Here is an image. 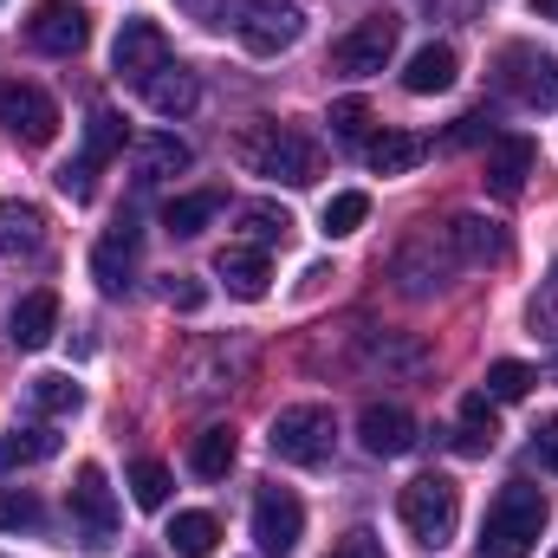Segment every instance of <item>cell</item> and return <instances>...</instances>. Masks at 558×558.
I'll return each mask as SVG.
<instances>
[{"instance_id": "obj_1", "label": "cell", "mask_w": 558, "mask_h": 558, "mask_svg": "<svg viewBox=\"0 0 558 558\" xmlns=\"http://www.w3.org/2000/svg\"><path fill=\"white\" fill-rule=\"evenodd\" d=\"M234 162H241L247 175H267V182H286V189H305V182H318L325 149L305 137V131H292V124L254 118V124L234 131Z\"/></svg>"}, {"instance_id": "obj_2", "label": "cell", "mask_w": 558, "mask_h": 558, "mask_svg": "<svg viewBox=\"0 0 558 558\" xmlns=\"http://www.w3.org/2000/svg\"><path fill=\"white\" fill-rule=\"evenodd\" d=\"M546 533V494L526 481H507L481 520V558H533Z\"/></svg>"}, {"instance_id": "obj_3", "label": "cell", "mask_w": 558, "mask_h": 558, "mask_svg": "<svg viewBox=\"0 0 558 558\" xmlns=\"http://www.w3.org/2000/svg\"><path fill=\"white\" fill-rule=\"evenodd\" d=\"M397 513H403V526H410V539L422 553H441L454 539V526H461V487L448 474H416L397 494Z\"/></svg>"}, {"instance_id": "obj_4", "label": "cell", "mask_w": 558, "mask_h": 558, "mask_svg": "<svg viewBox=\"0 0 558 558\" xmlns=\"http://www.w3.org/2000/svg\"><path fill=\"white\" fill-rule=\"evenodd\" d=\"M215 26H228L247 52L274 59L286 46H299L305 13H299V0H221V20H215Z\"/></svg>"}, {"instance_id": "obj_5", "label": "cell", "mask_w": 558, "mask_h": 558, "mask_svg": "<svg viewBox=\"0 0 558 558\" xmlns=\"http://www.w3.org/2000/svg\"><path fill=\"white\" fill-rule=\"evenodd\" d=\"M267 448H274L286 468H325L331 448H338V422H331L325 403H292V410H279L274 416Z\"/></svg>"}, {"instance_id": "obj_6", "label": "cell", "mask_w": 558, "mask_h": 558, "mask_svg": "<svg viewBox=\"0 0 558 558\" xmlns=\"http://www.w3.org/2000/svg\"><path fill=\"white\" fill-rule=\"evenodd\" d=\"M494 85H500L513 105H526V111H558V52H539V46H526V39L500 46Z\"/></svg>"}, {"instance_id": "obj_7", "label": "cell", "mask_w": 558, "mask_h": 558, "mask_svg": "<svg viewBox=\"0 0 558 558\" xmlns=\"http://www.w3.org/2000/svg\"><path fill=\"white\" fill-rule=\"evenodd\" d=\"M0 131L13 143H26V149H46V143L59 137V105H52L39 85L7 78V85H0Z\"/></svg>"}, {"instance_id": "obj_8", "label": "cell", "mask_w": 558, "mask_h": 558, "mask_svg": "<svg viewBox=\"0 0 558 558\" xmlns=\"http://www.w3.org/2000/svg\"><path fill=\"white\" fill-rule=\"evenodd\" d=\"M85 39H92V13L72 0H39L26 13V46L46 59H72V52H85Z\"/></svg>"}, {"instance_id": "obj_9", "label": "cell", "mask_w": 558, "mask_h": 558, "mask_svg": "<svg viewBox=\"0 0 558 558\" xmlns=\"http://www.w3.org/2000/svg\"><path fill=\"white\" fill-rule=\"evenodd\" d=\"M72 520H78V533H85L92 553H105L118 539V494H111V481H105L98 461H85L72 474Z\"/></svg>"}, {"instance_id": "obj_10", "label": "cell", "mask_w": 558, "mask_h": 558, "mask_svg": "<svg viewBox=\"0 0 558 558\" xmlns=\"http://www.w3.org/2000/svg\"><path fill=\"white\" fill-rule=\"evenodd\" d=\"M299 539H305L299 494L292 487H260V500H254V546H260V558H286Z\"/></svg>"}, {"instance_id": "obj_11", "label": "cell", "mask_w": 558, "mask_h": 558, "mask_svg": "<svg viewBox=\"0 0 558 558\" xmlns=\"http://www.w3.org/2000/svg\"><path fill=\"white\" fill-rule=\"evenodd\" d=\"M390 52H397V20H390V13H371V20H357V26L331 46V65L351 72V78H371V72L390 65Z\"/></svg>"}, {"instance_id": "obj_12", "label": "cell", "mask_w": 558, "mask_h": 558, "mask_svg": "<svg viewBox=\"0 0 558 558\" xmlns=\"http://www.w3.org/2000/svg\"><path fill=\"white\" fill-rule=\"evenodd\" d=\"M162 65H169L162 26H156V20H124V26H118V46H111V72L131 78V85H149Z\"/></svg>"}, {"instance_id": "obj_13", "label": "cell", "mask_w": 558, "mask_h": 558, "mask_svg": "<svg viewBox=\"0 0 558 558\" xmlns=\"http://www.w3.org/2000/svg\"><path fill=\"white\" fill-rule=\"evenodd\" d=\"M357 441H364L377 461H403V454L422 441V428H416V416L397 410V403H371V410L357 416Z\"/></svg>"}, {"instance_id": "obj_14", "label": "cell", "mask_w": 558, "mask_h": 558, "mask_svg": "<svg viewBox=\"0 0 558 558\" xmlns=\"http://www.w3.org/2000/svg\"><path fill=\"white\" fill-rule=\"evenodd\" d=\"M137 228L131 221H118L98 247H92V279H98V292H111V299H124L131 286H137Z\"/></svg>"}, {"instance_id": "obj_15", "label": "cell", "mask_w": 558, "mask_h": 558, "mask_svg": "<svg viewBox=\"0 0 558 558\" xmlns=\"http://www.w3.org/2000/svg\"><path fill=\"white\" fill-rule=\"evenodd\" d=\"M533 169H539L533 137H494V143H487V195L520 202V189H526V175H533Z\"/></svg>"}, {"instance_id": "obj_16", "label": "cell", "mask_w": 558, "mask_h": 558, "mask_svg": "<svg viewBox=\"0 0 558 558\" xmlns=\"http://www.w3.org/2000/svg\"><path fill=\"white\" fill-rule=\"evenodd\" d=\"M441 234H448V247H454V260H461V267H487V260H507V234H500L494 221H481V215H454Z\"/></svg>"}, {"instance_id": "obj_17", "label": "cell", "mask_w": 558, "mask_h": 558, "mask_svg": "<svg viewBox=\"0 0 558 558\" xmlns=\"http://www.w3.org/2000/svg\"><path fill=\"white\" fill-rule=\"evenodd\" d=\"M46 215L33 202H0V260H39Z\"/></svg>"}, {"instance_id": "obj_18", "label": "cell", "mask_w": 558, "mask_h": 558, "mask_svg": "<svg viewBox=\"0 0 558 558\" xmlns=\"http://www.w3.org/2000/svg\"><path fill=\"white\" fill-rule=\"evenodd\" d=\"M195 162V149L175 137V131H156V137H137V149H131V169H137V182L149 189V182H162V175H182Z\"/></svg>"}, {"instance_id": "obj_19", "label": "cell", "mask_w": 558, "mask_h": 558, "mask_svg": "<svg viewBox=\"0 0 558 558\" xmlns=\"http://www.w3.org/2000/svg\"><path fill=\"white\" fill-rule=\"evenodd\" d=\"M454 72H461L454 46L428 39V46H416V52H410V65H403V92H416V98H435V92H448V85H454Z\"/></svg>"}, {"instance_id": "obj_20", "label": "cell", "mask_w": 558, "mask_h": 558, "mask_svg": "<svg viewBox=\"0 0 558 558\" xmlns=\"http://www.w3.org/2000/svg\"><path fill=\"white\" fill-rule=\"evenodd\" d=\"M143 98H149V111H156V118H189V111L202 105V85H195V72H189V65H162V72L143 85Z\"/></svg>"}, {"instance_id": "obj_21", "label": "cell", "mask_w": 558, "mask_h": 558, "mask_svg": "<svg viewBox=\"0 0 558 558\" xmlns=\"http://www.w3.org/2000/svg\"><path fill=\"white\" fill-rule=\"evenodd\" d=\"M215 274H221V286L234 292V299H267V254L260 247H221L215 254Z\"/></svg>"}, {"instance_id": "obj_22", "label": "cell", "mask_w": 558, "mask_h": 558, "mask_svg": "<svg viewBox=\"0 0 558 558\" xmlns=\"http://www.w3.org/2000/svg\"><path fill=\"white\" fill-rule=\"evenodd\" d=\"M52 331H59V292L39 286V292H26V299L13 305V344H20V351H39Z\"/></svg>"}, {"instance_id": "obj_23", "label": "cell", "mask_w": 558, "mask_h": 558, "mask_svg": "<svg viewBox=\"0 0 558 558\" xmlns=\"http://www.w3.org/2000/svg\"><path fill=\"white\" fill-rule=\"evenodd\" d=\"M422 156H428V143L416 131H377V137L364 143V162L377 169V175H410Z\"/></svg>"}, {"instance_id": "obj_24", "label": "cell", "mask_w": 558, "mask_h": 558, "mask_svg": "<svg viewBox=\"0 0 558 558\" xmlns=\"http://www.w3.org/2000/svg\"><path fill=\"white\" fill-rule=\"evenodd\" d=\"M234 454H241V435H234L228 422H215V428H202V435L189 441V468H195L202 481H228Z\"/></svg>"}, {"instance_id": "obj_25", "label": "cell", "mask_w": 558, "mask_h": 558, "mask_svg": "<svg viewBox=\"0 0 558 558\" xmlns=\"http://www.w3.org/2000/svg\"><path fill=\"white\" fill-rule=\"evenodd\" d=\"M494 441H500V422H494V397H487V390L461 397V422H454V448H461V454H487Z\"/></svg>"}, {"instance_id": "obj_26", "label": "cell", "mask_w": 558, "mask_h": 558, "mask_svg": "<svg viewBox=\"0 0 558 558\" xmlns=\"http://www.w3.org/2000/svg\"><path fill=\"white\" fill-rule=\"evenodd\" d=\"M221 208H228V195H221V189H195V195H175V202L162 208V228L189 241V234H202Z\"/></svg>"}, {"instance_id": "obj_27", "label": "cell", "mask_w": 558, "mask_h": 558, "mask_svg": "<svg viewBox=\"0 0 558 558\" xmlns=\"http://www.w3.org/2000/svg\"><path fill=\"white\" fill-rule=\"evenodd\" d=\"M52 454H59V435H52L46 422H26V428L0 435V474H13V468H33V461H52Z\"/></svg>"}, {"instance_id": "obj_28", "label": "cell", "mask_w": 558, "mask_h": 558, "mask_svg": "<svg viewBox=\"0 0 558 558\" xmlns=\"http://www.w3.org/2000/svg\"><path fill=\"white\" fill-rule=\"evenodd\" d=\"M169 546H175V558H215L221 520H215V513H175V520H169Z\"/></svg>"}, {"instance_id": "obj_29", "label": "cell", "mask_w": 558, "mask_h": 558, "mask_svg": "<svg viewBox=\"0 0 558 558\" xmlns=\"http://www.w3.org/2000/svg\"><path fill=\"white\" fill-rule=\"evenodd\" d=\"M118 149H124V118H118L111 105H92V118H85V149H78V156H85L92 169H105Z\"/></svg>"}, {"instance_id": "obj_30", "label": "cell", "mask_w": 558, "mask_h": 558, "mask_svg": "<svg viewBox=\"0 0 558 558\" xmlns=\"http://www.w3.org/2000/svg\"><path fill=\"white\" fill-rule=\"evenodd\" d=\"M533 384H539V371H533V364H520V357L487 364V397H494V403H520Z\"/></svg>"}, {"instance_id": "obj_31", "label": "cell", "mask_w": 558, "mask_h": 558, "mask_svg": "<svg viewBox=\"0 0 558 558\" xmlns=\"http://www.w3.org/2000/svg\"><path fill=\"white\" fill-rule=\"evenodd\" d=\"M33 403H39L46 416H78V410H85V390H78L72 377L46 371V377H33Z\"/></svg>"}, {"instance_id": "obj_32", "label": "cell", "mask_w": 558, "mask_h": 558, "mask_svg": "<svg viewBox=\"0 0 558 558\" xmlns=\"http://www.w3.org/2000/svg\"><path fill=\"white\" fill-rule=\"evenodd\" d=\"M241 228H247L254 247H274V241L292 234V215H286L279 202H247V208H241Z\"/></svg>"}, {"instance_id": "obj_33", "label": "cell", "mask_w": 558, "mask_h": 558, "mask_svg": "<svg viewBox=\"0 0 558 558\" xmlns=\"http://www.w3.org/2000/svg\"><path fill=\"white\" fill-rule=\"evenodd\" d=\"M325 124H331V137H338V143H371V124H377V118H371V105H364V98H338Z\"/></svg>"}, {"instance_id": "obj_34", "label": "cell", "mask_w": 558, "mask_h": 558, "mask_svg": "<svg viewBox=\"0 0 558 558\" xmlns=\"http://www.w3.org/2000/svg\"><path fill=\"white\" fill-rule=\"evenodd\" d=\"M364 221H371V195L344 189V195H331V202H325V234H357Z\"/></svg>"}, {"instance_id": "obj_35", "label": "cell", "mask_w": 558, "mask_h": 558, "mask_svg": "<svg viewBox=\"0 0 558 558\" xmlns=\"http://www.w3.org/2000/svg\"><path fill=\"white\" fill-rule=\"evenodd\" d=\"M169 487H175V481H169V468H162V461H131V500H137V507L156 513V507L169 500Z\"/></svg>"}, {"instance_id": "obj_36", "label": "cell", "mask_w": 558, "mask_h": 558, "mask_svg": "<svg viewBox=\"0 0 558 558\" xmlns=\"http://www.w3.org/2000/svg\"><path fill=\"white\" fill-rule=\"evenodd\" d=\"M46 526V507L33 494H0V533H39Z\"/></svg>"}, {"instance_id": "obj_37", "label": "cell", "mask_w": 558, "mask_h": 558, "mask_svg": "<svg viewBox=\"0 0 558 558\" xmlns=\"http://www.w3.org/2000/svg\"><path fill=\"white\" fill-rule=\"evenodd\" d=\"M59 195H72V202H92V195H98V169H92L85 156H72V162L59 169Z\"/></svg>"}, {"instance_id": "obj_38", "label": "cell", "mask_w": 558, "mask_h": 558, "mask_svg": "<svg viewBox=\"0 0 558 558\" xmlns=\"http://www.w3.org/2000/svg\"><path fill=\"white\" fill-rule=\"evenodd\" d=\"M468 143H494V118H487V111H468V118H454L448 149H468Z\"/></svg>"}, {"instance_id": "obj_39", "label": "cell", "mask_w": 558, "mask_h": 558, "mask_svg": "<svg viewBox=\"0 0 558 558\" xmlns=\"http://www.w3.org/2000/svg\"><path fill=\"white\" fill-rule=\"evenodd\" d=\"M162 299H169L175 312H202V299H208V286H202V279H189V274H175L169 286H162Z\"/></svg>"}, {"instance_id": "obj_40", "label": "cell", "mask_w": 558, "mask_h": 558, "mask_svg": "<svg viewBox=\"0 0 558 558\" xmlns=\"http://www.w3.org/2000/svg\"><path fill=\"white\" fill-rule=\"evenodd\" d=\"M325 558H390V553H384V539H377V533H364V526H357V533H344Z\"/></svg>"}, {"instance_id": "obj_41", "label": "cell", "mask_w": 558, "mask_h": 558, "mask_svg": "<svg viewBox=\"0 0 558 558\" xmlns=\"http://www.w3.org/2000/svg\"><path fill=\"white\" fill-rule=\"evenodd\" d=\"M533 454H539V468L558 474V422H539V428H533Z\"/></svg>"}, {"instance_id": "obj_42", "label": "cell", "mask_w": 558, "mask_h": 558, "mask_svg": "<svg viewBox=\"0 0 558 558\" xmlns=\"http://www.w3.org/2000/svg\"><path fill=\"white\" fill-rule=\"evenodd\" d=\"M182 7H189V13H195V20H208V26H215V20H221V0H182Z\"/></svg>"}, {"instance_id": "obj_43", "label": "cell", "mask_w": 558, "mask_h": 558, "mask_svg": "<svg viewBox=\"0 0 558 558\" xmlns=\"http://www.w3.org/2000/svg\"><path fill=\"white\" fill-rule=\"evenodd\" d=\"M526 7H533L539 20H558V0H526Z\"/></svg>"}, {"instance_id": "obj_44", "label": "cell", "mask_w": 558, "mask_h": 558, "mask_svg": "<svg viewBox=\"0 0 558 558\" xmlns=\"http://www.w3.org/2000/svg\"><path fill=\"white\" fill-rule=\"evenodd\" d=\"M137 558H143V553H137Z\"/></svg>"}, {"instance_id": "obj_45", "label": "cell", "mask_w": 558, "mask_h": 558, "mask_svg": "<svg viewBox=\"0 0 558 558\" xmlns=\"http://www.w3.org/2000/svg\"><path fill=\"white\" fill-rule=\"evenodd\" d=\"M553 558H558V553H553Z\"/></svg>"}]
</instances>
